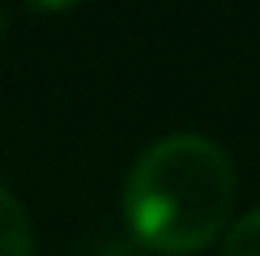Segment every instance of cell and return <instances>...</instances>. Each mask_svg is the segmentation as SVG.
Masks as SVG:
<instances>
[{"instance_id":"1","label":"cell","mask_w":260,"mask_h":256,"mask_svg":"<svg viewBox=\"0 0 260 256\" xmlns=\"http://www.w3.org/2000/svg\"><path fill=\"white\" fill-rule=\"evenodd\" d=\"M235 205V167L201 133H171L137 158L124 213L141 243L171 256L218 239Z\"/></svg>"},{"instance_id":"2","label":"cell","mask_w":260,"mask_h":256,"mask_svg":"<svg viewBox=\"0 0 260 256\" xmlns=\"http://www.w3.org/2000/svg\"><path fill=\"white\" fill-rule=\"evenodd\" d=\"M0 256H35V235L13 192L0 184Z\"/></svg>"},{"instance_id":"3","label":"cell","mask_w":260,"mask_h":256,"mask_svg":"<svg viewBox=\"0 0 260 256\" xmlns=\"http://www.w3.org/2000/svg\"><path fill=\"white\" fill-rule=\"evenodd\" d=\"M222 256H260V209H252L247 218H239L231 227Z\"/></svg>"},{"instance_id":"4","label":"cell","mask_w":260,"mask_h":256,"mask_svg":"<svg viewBox=\"0 0 260 256\" xmlns=\"http://www.w3.org/2000/svg\"><path fill=\"white\" fill-rule=\"evenodd\" d=\"M5 26H9V13H5V9H0V35H5Z\"/></svg>"}]
</instances>
